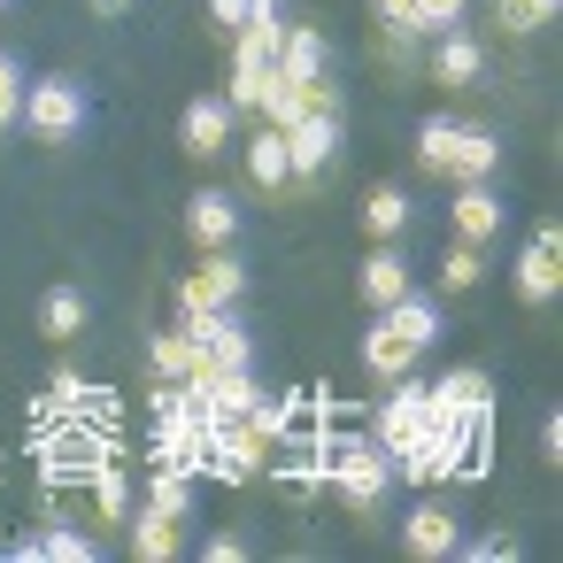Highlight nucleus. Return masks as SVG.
Wrapping results in <instances>:
<instances>
[{
    "instance_id": "1",
    "label": "nucleus",
    "mask_w": 563,
    "mask_h": 563,
    "mask_svg": "<svg viewBox=\"0 0 563 563\" xmlns=\"http://www.w3.org/2000/svg\"><path fill=\"white\" fill-rule=\"evenodd\" d=\"M317 455H324V478H332L355 509H378V501L394 494V455H386L371 432H324Z\"/></svg>"
},
{
    "instance_id": "2",
    "label": "nucleus",
    "mask_w": 563,
    "mask_h": 563,
    "mask_svg": "<svg viewBox=\"0 0 563 563\" xmlns=\"http://www.w3.org/2000/svg\"><path fill=\"white\" fill-rule=\"evenodd\" d=\"M16 117H24V124L47 140V147H63V140H78V132H86L93 101H86V86H78V78H32Z\"/></svg>"
},
{
    "instance_id": "3",
    "label": "nucleus",
    "mask_w": 563,
    "mask_h": 563,
    "mask_svg": "<svg viewBox=\"0 0 563 563\" xmlns=\"http://www.w3.org/2000/svg\"><path fill=\"white\" fill-rule=\"evenodd\" d=\"M340 147H347L340 109H309V117L286 132V163H294V178H324V170L340 163Z\"/></svg>"
},
{
    "instance_id": "4",
    "label": "nucleus",
    "mask_w": 563,
    "mask_h": 563,
    "mask_svg": "<svg viewBox=\"0 0 563 563\" xmlns=\"http://www.w3.org/2000/svg\"><path fill=\"white\" fill-rule=\"evenodd\" d=\"M417 432H424V386L401 371V378H386V401H378V417H371V440H378L386 455H401Z\"/></svg>"
},
{
    "instance_id": "5",
    "label": "nucleus",
    "mask_w": 563,
    "mask_h": 563,
    "mask_svg": "<svg viewBox=\"0 0 563 563\" xmlns=\"http://www.w3.org/2000/svg\"><path fill=\"white\" fill-rule=\"evenodd\" d=\"M555 286H563V232L540 224L517 255V301H555Z\"/></svg>"
},
{
    "instance_id": "6",
    "label": "nucleus",
    "mask_w": 563,
    "mask_h": 563,
    "mask_svg": "<svg viewBox=\"0 0 563 563\" xmlns=\"http://www.w3.org/2000/svg\"><path fill=\"white\" fill-rule=\"evenodd\" d=\"M240 286H247V271L224 255V247H209V263L186 278V317H209V309H240Z\"/></svg>"
},
{
    "instance_id": "7",
    "label": "nucleus",
    "mask_w": 563,
    "mask_h": 563,
    "mask_svg": "<svg viewBox=\"0 0 563 563\" xmlns=\"http://www.w3.org/2000/svg\"><path fill=\"white\" fill-rule=\"evenodd\" d=\"M401 548H409V555H424V563H440V555H455V548H463V517H455V509H440V501H417V509L401 517Z\"/></svg>"
},
{
    "instance_id": "8",
    "label": "nucleus",
    "mask_w": 563,
    "mask_h": 563,
    "mask_svg": "<svg viewBox=\"0 0 563 563\" xmlns=\"http://www.w3.org/2000/svg\"><path fill=\"white\" fill-rule=\"evenodd\" d=\"M271 78H278V86H324V78H332V47H324L317 32H294V24H286V40H278V55H271Z\"/></svg>"
},
{
    "instance_id": "9",
    "label": "nucleus",
    "mask_w": 563,
    "mask_h": 563,
    "mask_svg": "<svg viewBox=\"0 0 563 563\" xmlns=\"http://www.w3.org/2000/svg\"><path fill=\"white\" fill-rule=\"evenodd\" d=\"M224 140H232V101H209V93L186 101V117H178V147L209 163V155H224Z\"/></svg>"
},
{
    "instance_id": "10",
    "label": "nucleus",
    "mask_w": 563,
    "mask_h": 563,
    "mask_svg": "<svg viewBox=\"0 0 563 563\" xmlns=\"http://www.w3.org/2000/svg\"><path fill=\"white\" fill-rule=\"evenodd\" d=\"M494 232H501V194H494V178L455 186V240H463V247H486Z\"/></svg>"
},
{
    "instance_id": "11",
    "label": "nucleus",
    "mask_w": 563,
    "mask_h": 563,
    "mask_svg": "<svg viewBox=\"0 0 563 563\" xmlns=\"http://www.w3.org/2000/svg\"><path fill=\"white\" fill-rule=\"evenodd\" d=\"M186 232H194L201 247H232V240H240V201H232V194H194V201H186Z\"/></svg>"
},
{
    "instance_id": "12",
    "label": "nucleus",
    "mask_w": 563,
    "mask_h": 563,
    "mask_svg": "<svg viewBox=\"0 0 563 563\" xmlns=\"http://www.w3.org/2000/svg\"><path fill=\"white\" fill-rule=\"evenodd\" d=\"M432 70H440V86H471L478 70H486V47L455 24V32H432Z\"/></svg>"
},
{
    "instance_id": "13",
    "label": "nucleus",
    "mask_w": 563,
    "mask_h": 563,
    "mask_svg": "<svg viewBox=\"0 0 563 563\" xmlns=\"http://www.w3.org/2000/svg\"><path fill=\"white\" fill-rule=\"evenodd\" d=\"M448 170H455L463 186L494 178V170H501V140H494V132H478V124H455V155H448Z\"/></svg>"
},
{
    "instance_id": "14",
    "label": "nucleus",
    "mask_w": 563,
    "mask_h": 563,
    "mask_svg": "<svg viewBox=\"0 0 563 563\" xmlns=\"http://www.w3.org/2000/svg\"><path fill=\"white\" fill-rule=\"evenodd\" d=\"M378 317H386V324H394V332H401V340H409L417 355H424V347L440 340V301H432V294H401V301H386Z\"/></svg>"
},
{
    "instance_id": "15",
    "label": "nucleus",
    "mask_w": 563,
    "mask_h": 563,
    "mask_svg": "<svg viewBox=\"0 0 563 563\" xmlns=\"http://www.w3.org/2000/svg\"><path fill=\"white\" fill-rule=\"evenodd\" d=\"M401 294H409V255H401V247H378V255L363 263V301L386 309V301H401Z\"/></svg>"
},
{
    "instance_id": "16",
    "label": "nucleus",
    "mask_w": 563,
    "mask_h": 563,
    "mask_svg": "<svg viewBox=\"0 0 563 563\" xmlns=\"http://www.w3.org/2000/svg\"><path fill=\"white\" fill-rule=\"evenodd\" d=\"M409 363H417V347H409V340H401V332L378 317V324L363 332V371H371V378H401Z\"/></svg>"
},
{
    "instance_id": "17",
    "label": "nucleus",
    "mask_w": 563,
    "mask_h": 563,
    "mask_svg": "<svg viewBox=\"0 0 563 563\" xmlns=\"http://www.w3.org/2000/svg\"><path fill=\"white\" fill-rule=\"evenodd\" d=\"M247 170H255V186H271V194H278V186H294V163H286V132H271V124H263V132L247 140Z\"/></svg>"
},
{
    "instance_id": "18",
    "label": "nucleus",
    "mask_w": 563,
    "mask_h": 563,
    "mask_svg": "<svg viewBox=\"0 0 563 563\" xmlns=\"http://www.w3.org/2000/svg\"><path fill=\"white\" fill-rule=\"evenodd\" d=\"M86 317H93V309H86V286H55V294L40 301L47 340H78V332H86Z\"/></svg>"
},
{
    "instance_id": "19",
    "label": "nucleus",
    "mask_w": 563,
    "mask_h": 563,
    "mask_svg": "<svg viewBox=\"0 0 563 563\" xmlns=\"http://www.w3.org/2000/svg\"><path fill=\"white\" fill-rule=\"evenodd\" d=\"M455 24H463V0H409L394 40H432V32H455Z\"/></svg>"
},
{
    "instance_id": "20",
    "label": "nucleus",
    "mask_w": 563,
    "mask_h": 563,
    "mask_svg": "<svg viewBox=\"0 0 563 563\" xmlns=\"http://www.w3.org/2000/svg\"><path fill=\"white\" fill-rule=\"evenodd\" d=\"M147 509L186 517V509H194V471H186V463H163V471L147 478Z\"/></svg>"
},
{
    "instance_id": "21",
    "label": "nucleus",
    "mask_w": 563,
    "mask_h": 563,
    "mask_svg": "<svg viewBox=\"0 0 563 563\" xmlns=\"http://www.w3.org/2000/svg\"><path fill=\"white\" fill-rule=\"evenodd\" d=\"M132 555H140V563H163V555H178V517H163V509H140V525H132Z\"/></svg>"
},
{
    "instance_id": "22",
    "label": "nucleus",
    "mask_w": 563,
    "mask_h": 563,
    "mask_svg": "<svg viewBox=\"0 0 563 563\" xmlns=\"http://www.w3.org/2000/svg\"><path fill=\"white\" fill-rule=\"evenodd\" d=\"M209 401H217L224 417H247V409L263 401V386H255V371H209Z\"/></svg>"
},
{
    "instance_id": "23",
    "label": "nucleus",
    "mask_w": 563,
    "mask_h": 563,
    "mask_svg": "<svg viewBox=\"0 0 563 563\" xmlns=\"http://www.w3.org/2000/svg\"><path fill=\"white\" fill-rule=\"evenodd\" d=\"M155 371H163V378H209V363H201V347H194L186 332H163V340H155Z\"/></svg>"
},
{
    "instance_id": "24",
    "label": "nucleus",
    "mask_w": 563,
    "mask_h": 563,
    "mask_svg": "<svg viewBox=\"0 0 563 563\" xmlns=\"http://www.w3.org/2000/svg\"><path fill=\"white\" fill-rule=\"evenodd\" d=\"M16 555H63V563H93V532H78V525H55V532L24 540Z\"/></svg>"
},
{
    "instance_id": "25",
    "label": "nucleus",
    "mask_w": 563,
    "mask_h": 563,
    "mask_svg": "<svg viewBox=\"0 0 563 563\" xmlns=\"http://www.w3.org/2000/svg\"><path fill=\"white\" fill-rule=\"evenodd\" d=\"M363 224H371L378 240H394V232L409 224V194H401V186H378V194L363 201Z\"/></svg>"
},
{
    "instance_id": "26",
    "label": "nucleus",
    "mask_w": 563,
    "mask_h": 563,
    "mask_svg": "<svg viewBox=\"0 0 563 563\" xmlns=\"http://www.w3.org/2000/svg\"><path fill=\"white\" fill-rule=\"evenodd\" d=\"M294 417H301V409H294V401H271V394H263V401H255V409H247V417H240V424H247V432H255V440H263V448H278V440H286V432H294Z\"/></svg>"
},
{
    "instance_id": "27",
    "label": "nucleus",
    "mask_w": 563,
    "mask_h": 563,
    "mask_svg": "<svg viewBox=\"0 0 563 563\" xmlns=\"http://www.w3.org/2000/svg\"><path fill=\"white\" fill-rule=\"evenodd\" d=\"M448 155H455V117H424L417 124V163L424 170H448Z\"/></svg>"
},
{
    "instance_id": "28",
    "label": "nucleus",
    "mask_w": 563,
    "mask_h": 563,
    "mask_svg": "<svg viewBox=\"0 0 563 563\" xmlns=\"http://www.w3.org/2000/svg\"><path fill=\"white\" fill-rule=\"evenodd\" d=\"M16 109H24V63H16L9 47H0V132L16 124Z\"/></svg>"
},
{
    "instance_id": "29",
    "label": "nucleus",
    "mask_w": 563,
    "mask_h": 563,
    "mask_svg": "<svg viewBox=\"0 0 563 563\" xmlns=\"http://www.w3.org/2000/svg\"><path fill=\"white\" fill-rule=\"evenodd\" d=\"M478 278H486V263H478V247H448V271H440V286H448V294H471Z\"/></svg>"
},
{
    "instance_id": "30",
    "label": "nucleus",
    "mask_w": 563,
    "mask_h": 563,
    "mask_svg": "<svg viewBox=\"0 0 563 563\" xmlns=\"http://www.w3.org/2000/svg\"><path fill=\"white\" fill-rule=\"evenodd\" d=\"M93 486H101V509H109V517H124V509H132V486H124V463H101V471H93Z\"/></svg>"
},
{
    "instance_id": "31",
    "label": "nucleus",
    "mask_w": 563,
    "mask_h": 563,
    "mask_svg": "<svg viewBox=\"0 0 563 563\" xmlns=\"http://www.w3.org/2000/svg\"><path fill=\"white\" fill-rule=\"evenodd\" d=\"M555 16V0H501V24L509 32H532V24H548Z\"/></svg>"
},
{
    "instance_id": "32",
    "label": "nucleus",
    "mask_w": 563,
    "mask_h": 563,
    "mask_svg": "<svg viewBox=\"0 0 563 563\" xmlns=\"http://www.w3.org/2000/svg\"><path fill=\"white\" fill-rule=\"evenodd\" d=\"M455 555H478V563H501V555H517V540H501V532H486V540H471L463 532V548Z\"/></svg>"
},
{
    "instance_id": "33",
    "label": "nucleus",
    "mask_w": 563,
    "mask_h": 563,
    "mask_svg": "<svg viewBox=\"0 0 563 563\" xmlns=\"http://www.w3.org/2000/svg\"><path fill=\"white\" fill-rule=\"evenodd\" d=\"M286 486H294V494H317V486H324V455H309V463H286Z\"/></svg>"
},
{
    "instance_id": "34",
    "label": "nucleus",
    "mask_w": 563,
    "mask_h": 563,
    "mask_svg": "<svg viewBox=\"0 0 563 563\" xmlns=\"http://www.w3.org/2000/svg\"><path fill=\"white\" fill-rule=\"evenodd\" d=\"M201 555H209V563H240V555H247V540H240V532H209V540H201Z\"/></svg>"
},
{
    "instance_id": "35",
    "label": "nucleus",
    "mask_w": 563,
    "mask_h": 563,
    "mask_svg": "<svg viewBox=\"0 0 563 563\" xmlns=\"http://www.w3.org/2000/svg\"><path fill=\"white\" fill-rule=\"evenodd\" d=\"M86 401V378L78 371H55V409H78Z\"/></svg>"
},
{
    "instance_id": "36",
    "label": "nucleus",
    "mask_w": 563,
    "mask_h": 563,
    "mask_svg": "<svg viewBox=\"0 0 563 563\" xmlns=\"http://www.w3.org/2000/svg\"><path fill=\"white\" fill-rule=\"evenodd\" d=\"M209 16H217L224 32H240V24H247V0H209Z\"/></svg>"
},
{
    "instance_id": "37",
    "label": "nucleus",
    "mask_w": 563,
    "mask_h": 563,
    "mask_svg": "<svg viewBox=\"0 0 563 563\" xmlns=\"http://www.w3.org/2000/svg\"><path fill=\"white\" fill-rule=\"evenodd\" d=\"M371 9H378V16H386V32H394V24L409 16V0H371Z\"/></svg>"
},
{
    "instance_id": "38",
    "label": "nucleus",
    "mask_w": 563,
    "mask_h": 563,
    "mask_svg": "<svg viewBox=\"0 0 563 563\" xmlns=\"http://www.w3.org/2000/svg\"><path fill=\"white\" fill-rule=\"evenodd\" d=\"M93 9H101V16H124V9H132V0H93Z\"/></svg>"
},
{
    "instance_id": "39",
    "label": "nucleus",
    "mask_w": 563,
    "mask_h": 563,
    "mask_svg": "<svg viewBox=\"0 0 563 563\" xmlns=\"http://www.w3.org/2000/svg\"><path fill=\"white\" fill-rule=\"evenodd\" d=\"M0 9H9V0H0Z\"/></svg>"
}]
</instances>
